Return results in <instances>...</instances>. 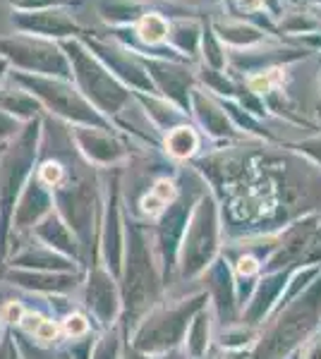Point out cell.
I'll return each instance as SVG.
<instances>
[{
	"label": "cell",
	"mask_w": 321,
	"mask_h": 359,
	"mask_svg": "<svg viewBox=\"0 0 321 359\" xmlns=\"http://www.w3.org/2000/svg\"><path fill=\"white\" fill-rule=\"evenodd\" d=\"M197 149V135L188 127H180V130L171 132V137H168V151L173 156H178V158H188V156L195 154Z\"/></svg>",
	"instance_id": "obj_1"
},
{
	"label": "cell",
	"mask_w": 321,
	"mask_h": 359,
	"mask_svg": "<svg viewBox=\"0 0 321 359\" xmlns=\"http://www.w3.org/2000/svg\"><path fill=\"white\" fill-rule=\"evenodd\" d=\"M139 32H142V36L147 39L149 43H156V41H161L163 36H166V22L161 20V17H156V15H149V17H144V22H142V27H139Z\"/></svg>",
	"instance_id": "obj_2"
},
{
	"label": "cell",
	"mask_w": 321,
	"mask_h": 359,
	"mask_svg": "<svg viewBox=\"0 0 321 359\" xmlns=\"http://www.w3.org/2000/svg\"><path fill=\"white\" fill-rule=\"evenodd\" d=\"M63 331H65V335L77 338V335H84L86 331H89V323H86L84 316L74 314V316H67L65 321H63Z\"/></svg>",
	"instance_id": "obj_3"
},
{
	"label": "cell",
	"mask_w": 321,
	"mask_h": 359,
	"mask_svg": "<svg viewBox=\"0 0 321 359\" xmlns=\"http://www.w3.org/2000/svg\"><path fill=\"white\" fill-rule=\"evenodd\" d=\"M41 180H44L46 184H58L63 180V168L58 163H46L41 168Z\"/></svg>",
	"instance_id": "obj_4"
},
{
	"label": "cell",
	"mask_w": 321,
	"mask_h": 359,
	"mask_svg": "<svg viewBox=\"0 0 321 359\" xmlns=\"http://www.w3.org/2000/svg\"><path fill=\"white\" fill-rule=\"evenodd\" d=\"M154 194L159 196V199L163 201V204H168V201H173V199H175V187H173V182H171V180H159V182H156Z\"/></svg>",
	"instance_id": "obj_5"
},
{
	"label": "cell",
	"mask_w": 321,
	"mask_h": 359,
	"mask_svg": "<svg viewBox=\"0 0 321 359\" xmlns=\"http://www.w3.org/2000/svg\"><path fill=\"white\" fill-rule=\"evenodd\" d=\"M25 314H27V311L22 309L20 304H17V302H10V304L3 309V314H0V316H3V321H8V323H22V318H25Z\"/></svg>",
	"instance_id": "obj_6"
},
{
	"label": "cell",
	"mask_w": 321,
	"mask_h": 359,
	"mask_svg": "<svg viewBox=\"0 0 321 359\" xmlns=\"http://www.w3.org/2000/svg\"><path fill=\"white\" fill-rule=\"evenodd\" d=\"M163 201L159 199L156 194H149V196H144L142 199V211L147 213V216H159V213L163 211Z\"/></svg>",
	"instance_id": "obj_7"
},
{
	"label": "cell",
	"mask_w": 321,
	"mask_h": 359,
	"mask_svg": "<svg viewBox=\"0 0 321 359\" xmlns=\"http://www.w3.org/2000/svg\"><path fill=\"white\" fill-rule=\"evenodd\" d=\"M55 335H58V326L53 321H44L37 331V338L41 343H51V340H55Z\"/></svg>",
	"instance_id": "obj_8"
},
{
	"label": "cell",
	"mask_w": 321,
	"mask_h": 359,
	"mask_svg": "<svg viewBox=\"0 0 321 359\" xmlns=\"http://www.w3.org/2000/svg\"><path fill=\"white\" fill-rule=\"evenodd\" d=\"M41 323H44V318L39 314H25V318H22V326H25V331H29V333H37Z\"/></svg>",
	"instance_id": "obj_9"
},
{
	"label": "cell",
	"mask_w": 321,
	"mask_h": 359,
	"mask_svg": "<svg viewBox=\"0 0 321 359\" xmlns=\"http://www.w3.org/2000/svg\"><path fill=\"white\" fill-rule=\"evenodd\" d=\"M256 269H259V264H256L252 257H244L240 259V264H237V271H240L242 276H252L256 273Z\"/></svg>",
	"instance_id": "obj_10"
},
{
	"label": "cell",
	"mask_w": 321,
	"mask_h": 359,
	"mask_svg": "<svg viewBox=\"0 0 321 359\" xmlns=\"http://www.w3.org/2000/svg\"><path fill=\"white\" fill-rule=\"evenodd\" d=\"M317 3H321V0H317Z\"/></svg>",
	"instance_id": "obj_11"
}]
</instances>
